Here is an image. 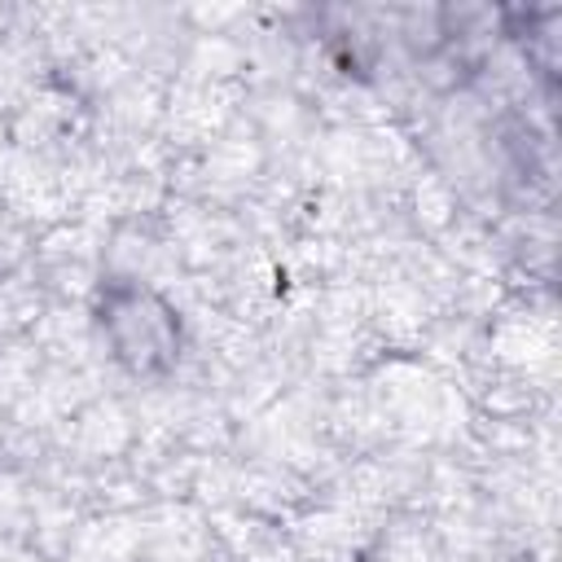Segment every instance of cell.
<instances>
[{"instance_id": "6da1fadb", "label": "cell", "mask_w": 562, "mask_h": 562, "mask_svg": "<svg viewBox=\"0 0 562 562\" xmlns=\"http://www.w3.org/2000/svg\"><path fill=\"white\" fill-rule=\"evenodd\" d=\"M101 334L132 373H158L180 356V321L176 312L136 281H114L101 294Z\"/></svg>"}]
</instances>
